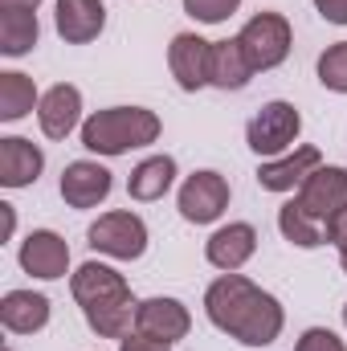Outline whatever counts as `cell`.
Returning <instances> with one entry per match:
<instances>
[{
	"label": "cell",
	"instance_id": "6da1fadb",
	"mask_svg": "<svg viewBox=\"0 0 347 351\" xmlns=\"http://www.w3.org/2000/svg\"><path fill=\"white\" fill-rule=\"evenodd\" d=\"M204 311L213 319V327H221L225 335H233L246 348H270L282 335V306L274 294H265L241 274H225L208 286L204 294Z\"/></svg>",
	"mask_w": 347,
	"mask_h": 351
},
{
	"label": "cell",
	"instance_id": "7a4b0ae2",
	"mask_svg": "<svg viewBox=\"0 0 347 351\" xmlns=\"http://www.w3.org/2000/svg\"><path fill=\"white\" fill-rule=\"evenodd\" d=\"M70 290H74V298L86 315L90 331H98L102 339H127L131 335L139 302L131 298V286L119 269H110L102 262H86L70 278Z\"/></svg>",
	"mask_w": 347,
	"mask_h": 351
},
{
	"label": "cell",
	"instance_id": "3957f363",
	"mask_svg": "<svg viewBox=\"0 0 347 351\" xmlns=\"http://www.w3.org/2000/svg\"><path fill=\"white\" fill-rule=\"evenodd\" d=\"M156 139H160V119L156 110H143V106H110L82 123V147L94 156H123Z\"/></svg>",
	"mask_w": 347,
	"mask_h": 351
},
{
	"label": "cell",
	"instance_id": "277c9868",
	"mask_svg": "<svg viewBox=\"0 0 347 351\" xmlns=\"http://www.w3.org/2000/svg\"><path fill=\"white\" fill-rule=\"evenodd\" d=\"M298 208L327 233V241H331V229H335V221L347 213V172L344 168H315V172L302 180V188H298Z\"/></svg>",
	"mask_w": 347,
	"mask_h": 351
},
{
	"label": "cell",
	"instance_id": "5b68a950",
	"mask_svg": "<svg viewBox=\"0 0 347 351\" xmlns=\"http://www.w3.org/2000/svg\"><path fill=\"white\" fill-rule=\"evenodd\" d=\"M237 45L250 62V70H274L286 62L290 53V21L282 12H258L246 21V29L237 33Z\"/></svg>",
	"mask_w": 347,
	"mask_h": 351
},
{
	"label": "cell",
	"instance_id": "8992f818",
	"mask_svg": "<svg viewBox=\"0 0 347 351\" xmlns=\"http://www.w3.org/2000/svg\"><path fill=\"white\" fill-rule=\"evenodd\" d=\"M90 250L106 254V258H119V262H135L143 258L147 250V225L135 217V213H102L86 233Z\"/></svg>",
	"mask_w": 347,
	"mask_h": 351
},
{
	"label": "cell",
	"instance_id": "52a82bcc",
	"mask_svg": "<svg viewBox=\"0 0 347 351\" xmlns=\"http://www.w3.org/2000/svg\"><path fill=\"white\" fill-rule=\"evenodd\" d=\"M302 131V114L290 106V102H265L258 114L250 119L246 127V143L258 152V156H282Z\"/></svg>",
	"mask_w": 347,
	"mask_h": 351
},
{
	"label": "cell",
	"instance_id": "ba28073f",
	"mask_svg": "<svg viewBox=\"0 0 347 351\" xmlns=\"http://www.w3.org/2000/svg\"><path fill=\"white\" fill-rule=\"evenodd\" d=\"M229 208V184L221 172H192L180 188V217L192 225H208Z\"/></svg>",
	"mask_w": 347,
	"mask_h": 351
},
{
	"label": "cell",
	"instance_id": "9c48e42d",
	"mask_svg": "<svg viewBox=\"0 0 347 351\" xmlns=\"http://www.w3.org/2000/svg\"><path fill=\"white\" fill-rule=\"evenodd\" d=\"M168 66L180 90H200L213 86V41L196 33H176L168 45Z\"/></svg>",
	"mask_w": 347,
	"mask_h": 351
},
{
	"label": "cell",
	"instance_id": "30bf717a",
	"mask_svg": "<svg viewBox=\"0 0 347 351\" xmlns=\"http://www.w3.org/2000/svg\"><path fill=\"white\" fill-rule=\"evenodd\" d=\"M188 327H192L188 306L176 302V298H147V302H139V311H135V331L147 335V339H160V343L184 339Z\"/></svg>",
	"mask_w": 347,
	"mask_h": 351
},
{
	"label": "cell",
	"instance_id": "8fae6325",
	"mask_svg": "<svg viewBox=\"0 0 347 351\" xmlns=\"http://www.w3.org/2000/svg\"><path fill=\"white\" fill-rule=\"evenodd\" d=\"M21 265H25L33 278L53 282V278H62V274L70 269V245H66L58 233L37 229V233H29V237L21 241Z\"/></svg>",
	"mask_w": 347,
	"mask_h": 351
},
{
	"label": "cell",
	"instance_id": "7c38bea8",
	"mask_svg": "<svg viewBox=\"0 0 347 351\" xmlns=\"http://www.w3.org/2000/svg\"><path fill=\"white\" fill-rule=\"evenodd\" d=\"M110 196V172L94 160H78L62 172V200L70 208H94Z\"/></svg>",
	"mask_w": 347,
	"mask_h": 351
},
{
	"label": "cell",
	"instance_id": "4fadbf2b",
	"mask_svg": "<svg viewBox=\"0 0 347 351\" xmlns=\"http://www.w3.org/2000/svg\"><path fill=\"white\" fill-rule=\"evenodd\" d=\"M78 114H82V94L70 82H58L53 90H45L41 102H37V123H41V131L49 139H66L78 127Z\"/></svg>",
	"mask_w": 347,
	"mask_h": 351
},
{
	"label": "cell",
	"instance_id": "5bb4252c",
	"mask_svg": "<svg viewBox=\"0 0 347 351\" xmlns=\"http://www.w3.org/2000/svg\"><path fill=\"white\" fill-rule=\"evenodd\" d=\"M254 250H258V233H254V225L237 221V225H225V229H217V233L208 237L204 258L217 265V269H225V274H237L241 265L254 258Z\"/></svg>",
	"mask_w": 347,
	"mask_h": 351
},
{
	"label": "cell",
	"instance_id": "9a60e30c",
	"mask_svg": "<svg viewBox=\"0 0 347 351\" xmlns=\"http://www.w3.org/2000/svg\"><path fill=\"white\" fill-rule=\"evenodd\" d=\"M53 21H58L62 41H70V45H86V41H94V37L102 33V25H106V8H102V0H58Z\"/></svg>",
	"mask_w": 347,
	"mask_h": 351
},
{
	"label": "cell",
	"instance_id": "2e32d148",
	"mask_svg": "<svg viewBox=\"0 0 347 351\" xmlns=\"http://www.w3.org/2000/svg\"><path fill=\"white\" fill-rule=\"evenodd\" d=\"M319 164H323V160H319V147H294V156L261 164L258 184L265 192H294V188H302V180L315 172Z\"/></svg>",
	"mask_w": 347,
	"mask_h": 351
},
{
	"label": "cell",
	"instance_id": "e0dca14e",
	"mask_svg": "<svg viewBox=\"0 0 347 351\" xmlns=\"http://www.w3.org/2000/svg\"><path fill=\"white\" fill-rule=\"evenodd\" d=\"M41 168H45L41 147H33L29 139H16V135L0 139V184H4V188H25V184H33V180L41 176Z\"/></svg>",
	"mask_w": 347,
	"mask_h": 351
},
{
	"label": "cell",
	"instance_id": "ac0fdd59",
	"mask_svg": "<svg viewBox=\"0 0 347 351\" xmlns=\"http://www.w3.org/2000/svg\"><path fill=\"white\" fill-rule=\"evenodd\" d=\"M0 323L12 335H33V331H41L49 323V298L33 294V290H12L0 302Z\"/></svg>",
	"mask_w": 347,
	"mask_h": 351
},
{
	"label": "cell",
	"instance_id": "d6986e66",
	"mask_svg": "<svg viewBox=\"0 0 347 351\" xmlns=\"http://www.w3.org/2000/svg\"><path fill=\"white\" fill-rule=\"evenodd\" d=\"M176 180V160L172 156H152V160H143L131 180H127V192H131V200H160L168 188H172Z\"/></svg>",
	"mask_w": 347,
	"mask_h": 351
},
{
	"label": "cell",
	"instance_id": "ffe728a7",
	"mask_svg": "<svg viewBox=\"0 0 347 351\" xmlns=\"http://www.w3.org/2000/svg\"><path fill=\"white\" fill-rule=\"evenodd\" d=\"M37 12L33 8H0V49L8 58H21L37 45Z\"/></svg>",
	"mask_w": 347,
	"mask_h": 351
},
{
	"label": "cell",
	"instance_id": "44dd1931",
	"mask_svg": "<svg viewBox=\"0 0 347 351\" xmlns=\"http://www.w3.org/2000/svg\"><path fill=\"white\" fill-rule=\"evenodd\" d=\"M254 78L237 37L233 41H213V86L217 90H241L246 82Z\"/></svg>",
	"mask_w": 347,
	"mask_h": 351
},
{
	"label": "cell",
	"instance_id": "7402d4cb",
	"mask_svg": "<svg viewBox=\"0 0 347 351\" xmlns=\"http://www.w3.org/2000/svg\"><path fill=\"white\" fill-rule=\"evenodd\" d=\"M33 102H37L33 78H25V74H16V70L0 74V119H4V123L25 119V114L33 110Z\"/></svg>",
	"mask_w": 347,
	"mask_h": 351
},
{
	"label": "cell",
	"instance_id": "603a6c76",
	"mask_svg": "<svg viewBox=\"0 0 347 351\" xmlns=\"http://www.w3.org/2000/svg\"><path fill=\"white\" fill-rule=\"evenodd\" d=\"M278 229H282V237L290 241V245H298V250H315V245H323L327 241V233L298 208V200H286L282 204V213H278Z\"/></svg>",
	"mask_w": 347,
	"mask_h": 351
},
{
	"label": "cell",
	"instance_id": "cb8c5ba5",
	"mask_svg": "<svg viewBox=\"0 0 347 351\" xmlns=\"http://www.w3.org/2000/svg\"><path fill=\"white\" fill-rule=\"evenodd\" d=\"M319 82L335 94H347V41L331 45L323 58H319Z\"/></svg>",
	"mask_w": 347,
	"mask_h": 351
},
{
	"label": "cell",
	"instance_id": "d4e9b609",
	"mask_svg": "<svg viewBox=\"0 0 347 351\" xmlns=\"http://www.w3.org/2000/svg\"><path fill=\"white\" fill-rule=\"evenodd\" d=\"M237 4H241V0H184V12L196 16V21H204V25H217V21H225V16H233Z\"/></svg>",
	"mask_w": 347,
	"mask_h": 351
},
{
	"label": "cell",
	"instance_id": "484cf974",
	"mask_svg": "<svg viewBox=\"0 0 347 351\" xmlns=\"http://www.w3.org/2000/svg\"><path fill=\"white\" fill-rule=\"evenodd\" d=\"M294 351H347L344 339L335 335V331H327V327H311L302 339H298V348Z\"/></svg>",
	"mask_w": 347,
	"mask_h": 351
},
{
	"label": "cell",
	"instance_id": "4316f807",
	"mask_svg": "<svg viewBox=\"0 0 347 351\" xmlns=\"http://www.w3.org/2000/svg\"><path fill=\"white\" fill-rule=\"evenodd\" d=\"M119 351H172V343H160V339H147V335H127L119 339Z\"/></svg>",
	"mask_w": 347,
	"mask_h": 351
},
{
	"label": "cell",
	"instance_id": "83f0119b",
	"mask_svg": "<svg viewBox=\"0 0 347 351\" xmlns=\"http://www.w3.org/2000/svg\"><path fill=\"white\" fill-rule=\"evenodd\" d=\"M315 8L323 12V21H331V25H347V0H315Z\"/></svg>",
	"mask_w": 347,
	"mask_h": 351
},
{
	"label": "cell",
	"instance_id": "f1b7e54d",
	"mask_svg": "<svg viewBox=\"0 0 347 351\" xmlns=\"http://www.w3.org/2000/svg\"><path fill=\"white\" fill-rule=\"evenodd\" d=\"M331 241H335V250H339V265L347 269V213L335 221V229H331Z\"/></svg>",
	"mask_w": 347,
	"mask_h": 351
},
{
	"label": "cell",
	"instance_id": "f546056e",
	"mask_svg": "<svg viewBox=\"0 0 347 351\" xmlns=\"http://www.w3.org/2000/svg\"><path fill=\"white\" fill-rule=\"evenodd\" d=\"M41 0H0V8H37Z\"/></svg>",
	"mask_w": 347,
	"mask_h": 351
},
{
	"label": "cell",
	"instance_id": "4dcf8cb0",
	"mask_svg": "<svg viewBox=\"0 0 347 351\" xmlns=\"http://www.w3.org/2000/svg\"><path fill=\"white\" fill-rule=\"evenodd\" d=\"M344 323H347V306H344Z\"/></svg>",
	"mask_w": 347,
	"mask_h": 351
}]
</instances>
